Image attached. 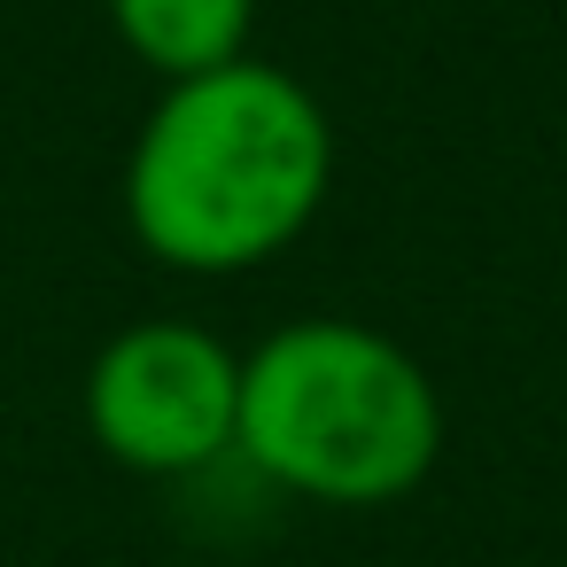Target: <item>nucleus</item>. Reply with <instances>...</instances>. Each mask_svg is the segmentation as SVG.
<instances>
[{
  "instance_id": "nucleus-4",
  "label": "nucleus",
  "mask_w": 567,
  "mask_h": 567,
  "mask_svg": "<svg viewBox=\"0 0 567 567\" xmlns=\"http://www.w3.org/2000/svg\"><path fill=\"white\" fill-rule=\"evenodd\" d=\"M110 32L125 40V55L141 71L172 79H203L249 55V24H257V0H102Z\"/></svg>"
},
{
  "instance_id": "nucleus-1",
  "label": "nucleus",
  "mask_w": 567,
  "mask_h": 567,
  "mask_svg": "<svg viewBox=\"0 0 567 567\" xmlns=\"http://www.w3.org/2000/svg\"><path fill=\"white\" fill-rule=\"evenodd\" d=\"M334 187V125L319 94L257 55L172 79L125 156L133 241L195 280L272 265Z\"/></svg>"
},
{
  "instance_id": "nucleus-3",
  "label": "nucleus",
  "mask_w": 567,
  "mask_h": 567,
  "mask_svg": "<svg viewBox=\"0 0 567 567\" xmlns=\"http://www.w3.org/2000/svg\"><path fill=\"white\" fill-rule=\"evenodd\" d=\"M86 435L102 458L148 482L234 458L241 435V350L195 319H133L86 365Z\"/></svg>"
},
{
  "instance_id": "nucleus-2",
  "label": "nucleus",
  "mask_w": 567,
  "mask_h": 567,
  "mask_svg": "<svg viewBox=\"0 0 567 567\" xmlns=\"http://www.w3.org/2000/svg\"><path fill=\"white\" fill-rule=\"evenodd\" d=\"M234 451L311 505H396L443 451L427 365L365 319H288L241 358Z\"/></svg>"
}]
</instances>
